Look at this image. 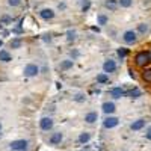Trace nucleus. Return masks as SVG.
Instances as JSON below:
<instances>
[{"instance_id":"cd10ccee","label":"nucleus","mask_w":151,"mask_h":151,"mask_svg":"<svg viewBox=\"0 0 151 151\" xmlns=\"http://www.w3.org/2000/svg\"><path fill=\"white\" fill-rule=\"evenodd\" d=\"M145 136H147V139H150V141H151V127H148V129H147Z\"/></svg>"},{"instance_id":"a878e982","label":"nucleus","mask_w":151,"mask_h":151,"mask_svg":"<svg viewBox=\"0 0 151 151\" xmlns=\"http://www.w3.org/2000/svg\"><path fill=\"white\" fill-rule=\"evenodd\" d=\"M21 3V0H8V5L9 6H18Z\"/></svg>"},{"instance_id":"5701e85b","label":"nucleus","mask_w":151,"mask_h":151,"mask_svg":"<svg viewBox=\"0 0 151 151\" xmlns=\"http://www.w3.org/2000/svg\"><path fill=\"white\" fill-rule=\"evenodd\" d=\"M20 45H21V41L18 40V38H15V40L11 41V47H12V48H18Z\"/></svg>"},{"instance_id":"473e14b6","label":"nucleus","mask_w":151,"mask_h":151,"mask_svg":"<svg viewBox=\"0 0 151 151\" xmlns=\"http://www.w3.org/2000/svg\"><path fill=\"white\" fill-rule=\"evenodd\" d=\"M2 44H3V42H2V41H0V47H2Z\"/></svg>"},{"instance_id":"c85d7f7f","label":"nucleus","mask_w":151,"mask_h":151,"mask_svg":"<svg viewBox=\"0 0 151 151\" xmlns=\"http://www.w3.org/2000/svg\"><path fill=\"white\" fill-rule=\"evenodd\" d=\"M76 100H77V101H83V95H77V98H76Z\"/></svg>"},{"instance_id":"9d476101","label":"nucleus","mask_w":151,"mask_h":151,"mask_svg":"<svg viewBox=\"0 0 151 151\" xmlns=\"http://www.w3.org/2000/svg\"><path fill=\"white\" fill-rule=\"evenodd\" d=\"M60 141H62V133H53L52 137H50V144L52 145L60 144Z\"/></svg>"},{"instance_id":"1a4fd4ad","label":"nucleus","mask_w":151,"mask_h":151,"mask_svg":"<svg viewBox=\"0 0 151 151\" xmlns=\"http://www.w3.org/2000/svg\"><path fill=\"white\" fill-rule=\"evenodd\" d=\"M115 104H113L112 101H106V103H103V112L104 113H113L115 112Z\"/></svg>"},{"instance_id":"7c9ffc66","label":"nucleus","mask_w":151,"mask_h":151,"mask_svg":"<svg viewBox=\"0 0 151 151\" xmlns=\"http://www.w3.org/2000/svg\"><path fill=\"white\" fill-rule=\"evenodd\" d=\"M77 55H79V52H71V56H74V58L77 56Z\"/></svg>"},{"instance_id":"412c9836","label":"nucleus","mask_w":151,"mask_h":151,"mask_svg":"<svg viewBox=\"0 0 151 151\" xmlns=\"http://www.w3.org/2000/svg\"><path fill=\"white\" fill-rule=\"evenodd\" d=\"M97 82L98 83H106L107 82V76L106 74H98L97 76Z\"/></svg>"},{"instance_id":"39448f33","label":"nucleus","mask_w":151,"mask_h":151,"mask_svg":"<svg viewBox=\"0 0 151 151\" xmlns=\"http://www.w3.org/2000/svg\"><path fill=\"white\" fill-rule=\"evenodd\" d=\"M40 127H41L42 130L48 132L50 129L53 127V119H52V118H48V116H44V118H41V121H40Z\"/></svg>"},{"instance_id":"f3484780","label":"nucleus","mask_w":151,"mask_h":151,"mask_svg":"<svg viewBox=\"0 0 151 151\" xmlns=\"http://www.w3.org/2000/svg\"><path fill=\"white\" fill-rule=\"evenodd\" d=\"M89 139H91V134H89V133H82V134L79 136V141H80L82 144H86Z\"/></svg>"},{"instance_id":"4be33fe9","label":"nucleus","mask_w":151,"mask_h":151,"mask_svg":"<svg viewBox=\"0 0 151 151\" xmlns=\"http://www.w3.org/2000/svg\"><path fill=\"white\" fill-rule=\"evenodd\" d=\"M144 80L151 83V70H145L144 71Z\"/></svg>"},{"instance_id":"aec40b11","label":"nucleus","mask_w":151,"mask_h":151,"mask_svg":"<svg viewBox=\"0 0 151 151\" xmlns=\"http://www.w3.org/2000/svg\"><path fill=\"white\" fill-rule=\"evenodd\" d=\"M130 97H132V98H139V97H141V91L137 89V88H134V89L130 91Z\"/></svg>"},{"instance_id":"2f4dec72","label":"nucleus","mask_w":151,"mask_h":151,"mask_svg":"<svg viewBox=\"0 0 151 151\" xmlns=\"http://www.w3.org/2000/svg\"><path fill=\"white\" fill-rule=\"evenodd\" d=\"M148 56H150V60H151V50H148Z\"/></svg>"},{"instance_id":"72a5a7b5","label":"nucleus","mask_w":151,"mask_h":151,"mask_svg":"<svg viewBox=\"0 0 151 151\" xmlns=\"http://www.w3.org/2000/svg\"><path fill=\"white\" fill-rule=\"evenodd\" d=\"M0 129H2V124H0Z\"/></svg>"},{"instance_id":"b1692460","label":"nucleus","mask_w":151,"mask_h":151,"mask_svg":"<svg viewBox=\"0 0 151 151\" xmlns=\"http://www.w3.org/2000/svg\"><path fill=\"white\" fill-rule=\"evenodd\" d=\"M67 40H68V41H74V40H76V33H74L73 30H68V32H67Z\"/></svg>"},{"instance_id":"f8f14e48","label":"nucleus","mask_w":151,"mask_h":151,"mask_svg":"<svg viewBox=\"0 0 151 151\" xmlns=\"http://www.w3.org/2000/svg\"><path fill=\"white\" fill-rule=\"evenodd\" d=\"M110 94H112L113 98H121V97L124 95V91L121 89V88H112V89H110Z\"/></svg>"},{"instance_id":"a211bd4d","label":"nucleus","mask_w":151,"mask_h":151,"mask_svg":"<svg viewBox=\"0 0 151 151\" xmlns=\"http://www.w3.org/2000/svg\"><path fill=\"white\" fill-rule=\"evenodd\" d=\"M118 3L121 8H130L132 3H133V0H118Z\"/></svg>"},{"instance_id":"4468645a","label":"nucleus","mask_w":151,"mask_h":151,"mask_svg":"<svg viewBox=\"0 0 151 151\" xmlns=\"http://www.w3.org/2000/svg\"><path fill=\"white\" fill-rule=\"evenodd\" d=\"M144 125H145V121L144 119H137V121H134L133 124H132V130H141L142 127H144Z\"/></svg>"},{"instance_id":"dca6fc26","label":"nucleus","mask_w":151,"mask_h":151,"mask_svg":"<svg viewBox=\"0 0 151 151\" xmlns=\"http://www.w3.org/2000/svg\"><path fill=\"white\" fill-rule=\"evenodd\" d=\"M137 32L139 33H148L150 32V24H145V23H141L139 26H137Z\"/></svg>"},{"instance_id":"9b49d317","label":"nucleus","mask_w":151,"mask_h":151,"mask_svg":"<svg viewBox=\"0 0 151 151\" xmlns=\"http://www.w3.org/2000/svg\"><path fill=\"white\" fill-rule=\"evenodd\" d=\"M106 8L109 9V11H116V8H118V2H116V0H106Z\"/></svg>"},{"instance_id":"ddd939ff","label":"nucleus","mask_w":151,"mask_h":151,"mask_svg":"<svg viewBox=\"0 0 151 151\" xmlns=\"http://www.w3.org/2000/svg\"><path fill=\"white\" fill-rule=\"evenodd\" d=\"M97 118H98V115H97L95 112H89V113H88V115L85 116V121H86L88 124H92V122L97 121Z\"/></svg>"},{"instance_id":"0eeeda50","label":"nucleus","mask_w":151,"mask_h":151,"mask_svg":"<svg viewBox=\"0 0 151 151\" xmlns=\"http://www.w3.org/2000/svg\"><path fill=\"white\" fill-rule=\"evenodd\" d=\"M118 122H119L118 118H115V116H109V118L104 119V127H106V129H113V127H116V125H118Z\"/></svg>"},{"instance_id":"20e7f679","label":"nucleus","mask_w":151,"mask_h":151,"mask_svg":"<svg viewBox=\"0 0 151 151\" xmlns=\"http://www.w3.org/2000/svg\"><path fill=\"white\" fill-rule=\"evenodd\" d=\"M38 73H40V68L35 64H27L24 67V76H26V77H35Z\"/></svg>"},{"instance_id":"2eb2a0df","label":"nucleus","mask_w":151,"mask_h":151,"mask_svg":"<svg viewBox=\"0 0 151 151\" xmlns=\"http://www.w3.org/2000/svg\"><path fill=\"white\" fill-rule=\"evenodd\" d=\"M0 60L2 62H11V55L6 52V50H0Z\"/></svg>"},{"instance_id":"6ab92c4d","label":"nucleus","mask_w":151,"mask_h":151,"mask_svg":"<svg viewBox=\"0 0 151 151\" xmlns=\"http://www.w3.org/2000/svg\"><path fill=\"white\" fill-rule=\"evenodd\" d=\"M71 67H73V60H64V62L60 64V68H62V70H70Z\"/></svg>"},{"instance_id":"f257e3e1","label":"nucleus","mask_w":151,"mask_h":151,"mask_svg":"<svg viewBox=\"0 0 151 151\" xmlns=\"http://www.w3.org/2000/svg\"><path fill=\"white\" fill-rule=\"evenodd\" d=\"M134 62L137 67H145L147 64H150V56H148V52H139L136 56H134Z\"/></svg>"},{"instance_id":"423d86ee","label":"nucleus","mask_w":151,"mask_h":151,"mask_svg":"<svg viewBox=\"0 0 151 151\" xmlns=\"http://www.w3.org/2000/svg\"><path fill=\"white\" fill-rule=\"evenodd\" d=\"M103 70L104 73H113L116 70V64H115V60H112V59H107L104 64H103Z\"/></svg>"},{"instance_id":"7ed1b4c3","label":"nucleus","mask_w":151,"mask_h":151,"mask_svg":"<svg viewBox=\"0 0 151 151\" xmlns=\"http://www.w3.org/2000/svg\"><path fill=\"white\" fill-rule=\"evenodd\" d=\"M122 40H124L125 44H133L137 40V33L134 30H125L124 35H122Z\"/></svg>"},{"instance_id":"393cba45","label":"nucleus","mask_w":151,"mask_h":151,"mask_svg":"<svg viewBox=\"0 0 151 151\" xmlns=\"http://www.w3.org/2000/svg\"><path fill=\"white\" fill-rule=\"evenodd\" d=\"M98 24H106L107 23V17L106 15H98Z\"/></svg>"},{"instance_id":"c756f323","label":"nucleus","mask_w":151,"mask_h":151,"mask_svg":"<svg viewBox=\"0 0 151 151\" xmlns=\"http://www.w3.org/2000/svg\"><path fill=\"white\" fill-rule=\"evenodd\" d=\"M88 8H89V2H88L86 5H83V11H88Z\"/></svg>"},{"instance_id":"bb28decb","label":"nucleus","mask_w":151,"mask_h":151,"mask_svg":"<svg viewBox=\"0 0 151 151\" xmlns=\"http://www.w3.org/2000/svg\"><path fill=\"white\" fill-rule=\"evenodd\" d=\"M125 53H127V52H125V48H119V50H118V55H119L121 58H124Z\"/></svg>"},{"instance_id":"f03ea898","label":"nucleus","mask_w":151,"mask_h":151,"mask_svg":"<svg viewBox=\"0 0 151 151\" xmlns=\"http://www.w3.org/2000/svg\"><path fill=\"white\" fill-rule=\"evenodd\" d=\"M9 148L12 151H26L27 150V141L24 139H17V141H12Z\"/></svg>"},{"instance_id":"6e6552de","label":"nucleus","mask_w":151,"mask_h":151,"mask_svg":"<svg viewBox=\"0 0 151 151\" xmlns=\"http://www.w3.org/2000/svg\"><path fill=\"white\" fill-rule=\"evenodd\" d=\"M40 15H41V18H44V20H52V18L55 17V11L50 9V8H45V9H42V11L40 12Z\"/></svg>"}]
</instances>
